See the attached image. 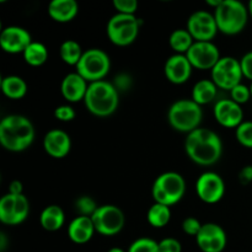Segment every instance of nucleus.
<instances>
[{
	"label": "nucleus",
	"mask_w": 252,
	"mask_h": 252,
	"mask_svg": "<svg viewBox=\"0 0 252 252\" xmlns=\"http://www.w3.org/2000/svg\"><path fill=\"white\" fill-rule=\"evenodd\" d=\"M185 148L192 161L204 166L216 164L223 153L220 138L208 128H197L189 133L187 135Z\"/></svg>",
	"instance_id": "1"
},
{
	"label": "nucleus",
	"mask_w": 252,
	"mask_h": 252,
	"mask_svg": "<svg viewBox=\"0 0 252 252\" xmlns=\"http://www.w3.org/2000/svg\"><path fill=\"white\" fill-rule=\"evenodd\" d=\"M33 139V125L24 116L10 115L0 122V143L6 150L15 153L26 150Z\"/></svg>",
	"instance_id": "2"
},
{
	"label": "nucleus",
	"mask_w": 252,
	"mask_h": 252,
	"mask_svg": "<svg viewBox=\"0 0 252 252\" xmlns=\"http://www.w3.org/2000/svg\"><path fill=\"white\" fill-rule=\"evenodd\" d=\"M118 94L120 93L113 84L106 80L95 81L89 84L84 102L86 108L93 115L98 117H107L117 110L120 102Z\"/></svg>",
	"instance_id": "3"
},
{
	"label": "nucleus",
	"mask_w": 252,
	"mask_h": 252,
	"mask_svg": "<svg viewBox=\"0 0 252 252\" xmlns=\"http://www.w3.org/2000/svg\"><path fill=\"white\" fill-rule=\"evenodd\" d=\"M217 26L225 34H236L248 24V10L245 5L236 0H223L214 12Z\"/></svg>",
	"instance_id": "4"
},
{
	"label": "nucleus",
	"mask_w": 252,
	"mask_h": 252,
	"mask_svg": "<svg viewBox=\"0 0 252 252\" xmlns=\"http://www.w3.org/2000/svg\"><path fill=\"white\" fill-rule=\"evenodd\" d=\"M202 108L193 100H179L170 107L167 120L174 129L191 133L199 128L202 122Z\"/></svg>",
	"instance_id": "5"
},
{
	"label": "nucleus",
	"mask_w": 252,
	"mask_h": 252,
	"mask_svg": "<svg viewBox=\"0 0 252 252\" xmlns=\"http://www.w3.org/2000/svg\"><path fill=\"white\" fill-rule=\"evenodd\" d=\"M152 192L155 203L170 207L181 201L185 196L186 182L177 172H165L155 180Z\"/></svg>",
	"instance_id": "6"
},
{
	"label": "nucleus",
	"mask_w": 252,
	"mask_h": 252,
	"mask_svg": "<svg viewBox=\"0 0 252 252\" xmlns=\"http://www.w3.org/2000/svg\"><path fill=\"white\" fill-rule=\"evenodd\" d=\"M111 68L110 57L102 49L93 48L84 52L80 62L76 65V73L86 81L95 83L103 80Z\"/></svg>",
	"instance_id": "7"
},
{
	"label": "nucleus",
	"mask_w": 252,
	"mask_h": 252,
	"mask_svg": "<svg viewBox=\"0 0 252 252\" xmlns=\"http://www.w3.org/2000/svg\"><path fill=\"white\" fill-rule=\"evenodd\" d=\"M139 33V20L134 15L117 14L107 25V36L116 46L125 47L133 43Z\"/></svg>",
	"instance_id": "8"
},
{
	"label": "nucleus",
	"mask_w": 252,
	"mask_h": 252,
	"mask_svg": "<svg viewBox=\"0 0 252 252\" xmlns=\"http://www.w3.org/2000/svg\"><path fill=\"white\" fill-rule=\"evenodd\" d=\"M91 219L95 230L105 236H112L120 233L126 221L123 212L112 204L98 207Z\"/></svg>",
	"instance_id": "9"
},
{
	"label": "nucleus",
	"mask_w": 252,
	"mask_h": 252,
	"mask_svg": "<svg viewBox=\"0 0 252 252\" xmlns=\"http://www.w3.org/2000/svg\"><path fill=\"white\" fill-rule=\"evenodd\" d=\"M240 62L233 57H224L212 69V80L218 88L231 91L235 86L241 84L243 78Z\"/></svg>",
	"instance_id": "10"
},
{
	"label": "nucleus",
	"mask_w": 252,
	"mask_h": 252,
	"mask_svg": "<svg viewBox=\"0 0 252 252\" xmlns=\"http://www.w3.org/2000/svg\"><path fill=\"white\" fill-rule=\"evenodd\" d=\"M30 213L29 199L25 194H5L0 199V220L7 225H17L26 220Z\"/></svg>",
	"instance_id": "11"
},
{
	"label": "nucleus",
	"mask_w": 252,
	"mask_h": 252,
	"mask_svg": "<svg viewBox=\"0 0 252 252\" xmlns=\"http://www.w3.org/2000/svg\"><path fill=\"white\" fill-rule=\"evenodd\" d=\"M187 31L197 42H211L219 30L213 15L207 11H197L189 16Z\"/></svg>",
	"instance_id": "12"
},
{
	"label": "nucleus",
	"mask_w": 252,
	"mask_h": 252,
	"mask_svg": "<svg viewBox=\"0 0 252 252\" xmlns=\"http://www.w3.org/2000/svg\"><path fill=\"white\" fill-rule=\"evenodd\" d=\"M192 66L201 70L213 69L220 61L218 47L212 42H196L186 53Z\"/></svg>",
	"instance_id": "13"
},
{
	"label": "nucleus",
	"mask_w": 252,
	"mask_h": 252,
	"mask_svg": "<svg viewBox=\"0 0 252 252\" xmlns=\"http://www.w3.org/2000/svg\"><path fill=\"white\" fill-rule=\"evenodd\" d=\"M196 191L202 201L213 204L223 198L225 193V184L216 172H204L197 180Z\"/></svg>",
	"instance_id": "14"
},
{
	"label": "nucleus",
	"mask_w": 252,
	"mask_h": 252,
	"mask_svg": "<svg viewBox=\"0 0 252 252\" xmlns=\"http://www.w3.org/2000/svg\"><path fill=\"white\" fill-rule=\"evenodd\" d=\"M196 240L198 248L203 252H221L225 249L228 239L221 226L214 223H207L202 225Z\"/></svg>",
	"instance_id": "15"
},
{
	"label": "nucleus",
	"mask_w": 252,
	"mask_h": 252,
	"mask_svg": "<svg viewBox=\"0 0 252 252\" xmlns=\"http://www.w3.org/2000/svg\"><path fill=\"white\" fill-rule=\"evenodd\" d=\"M31 43V34L22 27L9 26L2 30L0 33V46L7 53L24 54Z\"/></svg>",
	"instance_id": "16"
},
{
	"label": "nucleus",
	"mask_w": 252,
	"mask_h": 252,
	"mask_svg": "<svg viewBox=\"0 0 252 252\" xmlns=\"http://www.w3.org/2000/svg\"><path fill=\"white\" fill-rule=\"evenodd\" d=\"M214 117L226 128H238L243 123L244 112L240 105L233 100H219L214 106Z\"/></svg>",
	"instance_id": "17"
},
{
	"label": "nucleus",
	"mask_w": 252,
	"mask_h": 252,
	"mask_svg": "<svg viewBox=\"0 0 252 252\" xmlns=\"http://www.w3.org/2000/svg\"><path fill=\"white\" fill-rule=\"evenodd\" d=\"M192 64L185 54H175L165 63V76L172 84H184L189 79L192 73Z\"/></svg>",
	"instance_id": "18"
},
{
	"label": "nucleus",
	"mask_w": 252,
	"mask_h": 252,
	"mask_svg": "<svg viewBox=\"0 0 252 252\" xmlns=\"http://www.w3.org/2000/svg\"><path fill=\"white\" fill-rule=\"evenodd\" d=\"M43 148L48 155L56 159L66 157L70 152L71 140L68 133L62 129H52L44 135Z\"/></svg>",
	"instance_id": "19"
},
{
	"label": "nucleus",
	"mask_w": 252,
	"mask_h": 252,
	"mask_svg": "<svg viewBox=\"0 0 252 252\" xmlns=\"http://www.w3.org/2000/svg\"><path fill=\"white\" fill-rule=\"evenodd\" d=\"M88 81L78 73H70L62 81V95L69 102H78L85 98L88 93Z\"/></svg>",
	"instance_id": "20"
},
{
	"label": "nucleus",
	"mask_w": 252,
	"mask_h": 252,
	"mask_svg": "<svg viewBox=\"0 0 252 252\" xmlns=\"http://www.w3.org/2000/svg\"><path fill=\"white\" fill-rule=\"evenodd\" d=\"M95 226H94L91 217H76L68 228V235L73 243L75 244H85L93 238L95 233Z\"/></svg>",
	"instance_id": "21"
},
{
	"label": "nucleus",
	"mask_w": 252,
	"mask_h": 252,
	"mask_svg": "<svg viewBox=\"0 0 252 252\" xmlns=\"http://www.w3.org/2000/svg\"><path fill=\"white\" fill-rule=\"evenodd\" d=\"M79 5L75 0H53L48 6V14L54 21L69 22L78 15Z\"/></svg>",
	"instance_id": "22"
},
{
	"label": "nucleus",
	"mask_w": 252,
	"mask_h": 252,
	"mask_svg": "<svg viewBox=\"0 0 252 252\" xmlns=\"http://www.w3.org/2000/svg\"><path fill=\"white\" fill-rule=\"evenodd\" d=\"M64 220H65V217H64L63 209L56 204L46 207L42 211L41 217H39L42 228L48 231L59 230L63 226Z\"/></svg>",
	"instance_id": "23"
},
{
	"label": "nucleus",
	"mask_w": 252,
	"mask_h": 252,
	"mask_svg": "<svg viewBox=\"0 0 252 252\" xmlns=\"http://www.w3.org/2000/svg\"><path fill=\"white\" fill-rule=\"evenodd\" d=\"M217 88L218 86L213 83V80H199L192 90V100L196 103L206 105V103L212 102L217 96Z\"/></svg>",
	"instance_id": "24"
},
{
	"label": "nucleus",
	"mask_w": 252,
	"mask_h": 252,
	"mask_svg": "<svg viewBox=\"0 0 252 252\" xmlns=\"http://www.w3.org/2000/svg\"><path fill=\"white\" fill-rule=\"evenodd\" d=\"M1 90L6 97L20 100L27 93V85L22 78L17 75H9L1 80Z\"/></svg>",
	"instance_id": "25"
},
{
	"label": "nucleus",
	"mask_w": 252,
	"mask_h": 252,
	"mask_svg": "<svg viewBox=\"0 0 252 252\" xmlns=\"http://www.w3.org/2000/svg\"><path fill=\"white\" fill-rule=\"evenodd\" d=\"M24 58L30 65L39 66L46 63L48 59V49L39 42H32L24 52Z\"/></svg>",
	"instance_id": "26"
},
{
	"label": "nucleus",
	"mask_w": 252,
	"mask_h": 252,
	"mask_svg": "<svg viewBox=\"0 0 252 252\" xmlns=\"http://www.w3.org/2000/svg\"><path fill=\"white\" fill-rule=\"evenodd\" d=\"M59 53H61V58L63 59L64 63L76 66L80 62L84 52L81 51V46L78 42L73 41V39H68V41L62 43Z\"/></svg>",
	"instance_id": "27"
},
{
	"label": "nucleus",
	"mask_w": 252,
	"mask_h": 252,
	"mask_svg": "<svg viewBox=\"0 0 252 252\" xmlns=\"http://www.w3.org/2000/svg\"><path fill=\"white\" fill-rule=\"evenodd\" d=\"M170 218H171L170 207L164 206V204L155 203L148 211V221L154 228H162V226H165L170 221Z\"/></svg>",
	"instance_id": "28"
},
{
	"label": "nucleus",
	"mask_w": 252,
	"mask_h": 252,
	"mask_svg": "<svg viewBox=\"0 0 252 252\" xmlns=\"http://www.w3.org/2000/svg\"><path fill=\"white\" fill-rule=\"evenodd\" d=\"M193 44V37L187 30H175L170 36V46L177 54L187 53Z\"/></svg>",
	"instance_id": "29"
},
{
	"label": "nucleus",
	"mask_w": 252,
	"mask_h": 252,
	"mask_svg": "<svg viewBox=\"0 0 252 252\" xmlns=\"http://www.w3.org/2000/svg\"><path fill=\"white\" fill-rule=\"evenodd\" d=\"M128 252H160L159 243L149 238L137 239L128 249Z\"/></svg>",
	"instance_id": "30"
},
{
	"label": "nucleus",
	"mask_w": 252,
	"mask_h": 252,
	"mask_svg": "<svg viewBox=\"0 0 252 252\" xmlns=\"http://www.w3.org/2000/svg\"><path fill=\"white\" fill-rule=\"evenodd\" d=\"M76 211L83 217H93L94 213L97 211L98 207L96 206L95 201L89 196H81L75 202Z\"/></svg>",
	"instance_id": "31"
},
{
	"label": "nucleus",
	"mask_w": 252,
	"mask_h": 252,
	"mask_svg": "<svg viewBox=\"0 0 252 252\" xmlns=\"http://www.w3.org/2000/svg\"><path fill=\"white\" fill-rule=\"evenodd\" d=\"M236 139L244 147L252 148V122H243L236 128Z\"/></svg>",
	"instance_id": "32"
},
{
	"label": "nucleus",
	"mask_w": 252,
	"mask_h": 252,
	"mask_svg": "<svg viewBox=\"0 0 252 252\" xmlns=\"http://www.w3.org/2000/svg\"><path fill=\"white\" fill-rule=\"evenodd\" d=\"M230 94H231V100H233L234 102L239 103V105L248 102V101L250 100V96H251L250 88L243 85V84H239L238 86H235V88L230 91Z\"/></svg>",
	"instance_id": "33"
},
{
	"label": "nucleus",
	"mask_w": 252,
	"mask_h": 252,
	"mask_svg": "<svg viewBox=\"0 0 252 252\" xmlns=\"http://www.w3.org/2000/svg\"><path fill=\"white\" fill-rule=\"evenodd\" d=\"M113 6L118 11V14L134 15L138 9V1L135 0H115Z\"/></svg>",
	"instance_id": "34"
},
{
	"label": "nucleus",
	"mask_w": 252,
	"mask_h": 252,
	"mask_svg": "<svg viewBox=\"0 0 252 252\" xmlns=\"http://www.w3.org/2000/svg\"><path fill=\"white\" fill-rule=\"evenodd\" d=\"M54 116L58 121H62V122H70L75 118V111L71 106L69 105H62L58 106L54 111Z\"/></svg>",
	"instance_id": "35"
},
{
	"label": "nucleus",
	"mask_w": 252,
	"mask_h": 252,
	"mask_svg": "<svg viewBox=\"0 0 252 252\" xmlns=\"http://www.w3.org/2000/svg\"><path fill=\"white\" fill-rule=\"evenodd\" d=\"M202 225H203V224H201V221H199L198 219L192 218L191 217V218L185 219L184 223H182V229H184L185 233L189 234V235L197 236L199 231H201Z\"/></svg>",
	"instance_id": "36"
},
{
	"label": "nucleus",
	"mask_w": 252,
	"mask_h": 252,
	"mask_svg": "<svg viewBox=\"0 0 252 252\" xmlns=\"http://www.w3.org/2000/svg\"><path fill=\"white\" fill-rule=\"evenodd\" d=\"M159 251L160 252H181L182 246L179 240L174 238L162 239L159 243Z\"/></svg>",
	"instance_id": "37"
},
{
	"label": "nucleus",
	"mask_w": 252,
	"mask_h": 252,
	"mask_svg": "<svg viewBox=\"0 0 252 252\" xmlns=\"http://www.w3.org/2000/svg\"><path fill=\"white\" fill-rule=\"evenodd\" d=\"M115 88L117 89V91H126L132 86V78H130L128 74H120V75L116 76L115 80Z\"/></svg>",
	"instance_id": "38"
},
{
	"label": "nucleus",
	"mask_w": 252,
	"mask_h": 252,
	"mask_svg": "<svg viewBox=\"0 0 252 252\" xmlns=\"http://www.w3.org/2000/svg\"><path fill=\"white\" fill-rule=\"evenodd\" d=\"M240 64L241 70H243V75L252 80V52H249L248 54H245V56L243 57Z\"/></svg>",
	"instance_id": "39"
},
{
	"label": "nucleus",
	"mask_w": 252,
	"mask_h": 252,
	"mask_svg": "<svg viewBox=\"0 0 252 252\" xmlns=\"http://www.w3.org/2000/svg\"><path fill=\"white\" fill-rule=\"evenodd\" d=\"M239 179L243 182L244 185L249 184V182L252 181V166L249 165V166H245L240 171V175H239Z\"/></svg>",
	"instance_id": "40"
},
{
	"label": "nucleus",
	"mask_w": 252,
	"mask_h": 252,
	"mask_svg": "<svg viewBox=\"0 0 252 252\" xmlns=\"http://www.w3.org/2000/svg\"><path fill=\"white\" fill-rule=\"evenodd\" d=\"M22 184L20 181H12L9 186V193L15 194V196H20L22 193Z\"/></svg>",
	"instance_id": "41"
},
{
	"label": "nucleus",
	"mask_w": 252,
	"mask_h": 252,
	"mask_svg": "<svg viewBox=\"0 0 252 252\" xmlns=\"http://www.w3.org/2000/svg\"><path fill=\"white\" fill-rule=\"evenodd\" d=\"M221 1H223V0H207V4H208L209 6H213L217 9V7L221 4Z\"/></svg>",
	"instance_id": "42"
},
{
	"label": "nucleus",
	"mask_w": 252,
	"mask_h": 252,
	"mask_svg": "<svg viewBox=\"0 0 252 252\" xmlns=\"http://www.w3.org/2000/svg\"><path fill=\"white\" fill-rule=\"evenodd\" d=\"M108 252H126V251H123L122 249H120V248H113V249H111V250H108Z\"/></svg>",
	"instance_id": "43"
},
{
	"label": "nucleus",
	"mask_w": 252,
	"mask_h": 252,
	"mask_svg": "<svg viewBox=\"0 0 252 252\" xmlns=\"http://www.w3.org/2000/svg\"><path fill=\"white\" fill-rule=\"evenodd\" d=\"M249 11H250L251 15H252V0L250 1V4H249Z\"/></svg>",
	"instance_id": "44"
},
{
	"label": "nucleus",
	"mask_w": 252,
	"mask_h": 252,
	"mask_svg": "<svg viewBox=\"0 0 252 252\" xmlns=\"http://www.w3.org/2000/svg\"><path fill=\"white\" fill-rule=\"evenodd\" d=\"M250 91H251V96H252V84H251V86H250Z\"/></svg>",
	"instance_id": "45"
}]
</instances>
